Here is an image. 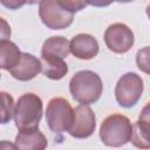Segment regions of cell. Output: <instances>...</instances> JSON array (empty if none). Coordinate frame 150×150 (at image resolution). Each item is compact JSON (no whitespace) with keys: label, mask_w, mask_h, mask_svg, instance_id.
<instances>
[{"label":"cell","mask_w":150,"mask_h":150,"mask_svg":"<svg viewBox=\"0 0 150 150\" xmlns=\"http://www.w3.org/2000/svg\"><path fill=\"white\" fill-rule=\"evenodd\" d=\"M144 90L143 80L136 73L122 75L115 87V98L122 108H131L141 100Z\"/></svg>","instance_id":"5b68a950"},{"label":"cell","mask_w":150,"mask_h":150,"mask_svg":"<svg viewBox=\"0 0 150 150\" xmlns=\"http://www.w3.org/2000/svg\"><path fill=\"white\" fill-rule=\"evenodd\" d=\"M96 129V116L87 104H79L74 109V120L67 131L71 137L83 139L90 137Z\"/></svg>","instance_id":"ba28073f"},{"label":"cell","mask_w":150,"mask_h":150,"mask_svg":"<svg viewBox=\"0 0 150 150\" xmlns=\"http://www.w3.org/2000/svg\"><path fill=\"white\" fill-rule=\"evenodd\" d=\"M59 2L71 13L80 12L88 6V0H59Z\"/></svg>","instance_id":"ac0fdd59"},{"label":"cell","mask_w":150,"mask_h":150,"mask_svg":"<svg viewBox=\"0 0 150 150\" xmlns=\"http://www.w3.org/2000/svg\"><path fill=\"white\" fill-rule=\"evenodd\" d=\"M69 91L80 104L96 103L102 93L103 83L100 75L93 70H80L69 81Z\"/></svg>","instance_id":"6da1fadb"},{"label":"cell","mask_w":150,"mask_h":150,"mask_svg":"<svg viewBox=\"0 0 150 150\" xmlns=\"http://www.w3.org/2000/svg\"><path fill=\"white\" fill-rule=\"evenodd\" d=\"M0 149H16L14 143H9L7 141H2L0 142Z\"/></svg>","instance_id":"7402d4cb"},{"label":"cell","mask_w":150,"mask_h":150,"mask_svg":"<svg viewBox=\"0 0 150 150\" xmlns=\"http://www.w3.org/2000/svg\"><path fill=\"white\" fill-rule=\"evenodd\" d=\"M149 130H150V111H149V103H146L138 120L136 121L135 124H132L130 142L136 148L149 149L150 148Z\"/></svg>","instance_id":"7c38bea8"},{"label":"cell","mask_w":150,"mask_h":150,"mask_svg":"<svg viewBox=\"0 0 150 150\" xmlns=\"http://www.w3.org/2000/svg\"><path fill=\"white\" fill-rule=\"evenodd\" d=\"M43 112V103L40 96L34 93L21 95L14 107V122L19 130L36 128L40 124Z\"/></svg>","instance_id":"3957f363"},{"label":"cell","mask_w":150,"mask_h":150,"mask_svg":"<svg viewBox=\"0 0 150 150\" xmlns=\"http://www.w3.org/2000/svg\"><path fill=\"white\" fill-rule=\"evenodd\" d=\"M115 1L121 2V4H127V2H131V1H134V0H115Z\"/></svg>","instance_id":"cb8c5ba5"},{"label":"cell","mask_w":150,"mask_h":150,"mask_svg":"<svg viewBox=\"0 0 150 150\" xmlns=\"http://www.w3.org/2000/svg\"><path fill=\"white\" fill-rule=\"evenodd\" d=\"M69 48L70 53L80 60H91L100 52V45L96 38L86 33L75 35L69 41Z\"/></svg>","instance_id":"30bf717a"},{"label":"cell","mask_w":150,"mask_h":150,"mask_svg":"<svg viewBox=\"0 0 150 150\" xmlns=\"http://www.w3.org/2000/svg\"><path fill=\"white\" fill-rule=\"evenodd\" d=\"M14 144L16 149L22 150H43L47 148L48 142L46 136L40 131L39 127L27 128L19 130Z\"/></svg>","instance_id":"8fae6325"},{"label":"cell","mask_w":150,"mask_h":150,"mask_svg":"<svg viewBox=\"0 0 150 150\" xmlns=\"http://www.w3.org/2000/svg\"><path fill=\"white\" fill-rule=\"evenodd\" d=\"M114 1L115 0H88V5H91L94 7H107Z\"/></svg>","instance_id":"44dd1931"},{"label":"cell","mask_w":150,"mask_h":150,"mask_svg":"<svg viewBox=\"0 0 150 150\" xmlns=\"http://www.w3.org/2000/svg\"><path fill=\"white\" fill-rule=\"evenodd\" d=\"M70 54L69 41L63 36H52L48 38L41 48V59L57 57L66 59Z\"/></svg>","instance_id":"4fadbf2b"},{"label":"cell","mask_w":150,"mask_h":150,"mask_svg":"<svg viewBox=\"0 0 150 150\" xmlns=\"http://www.w3.org/2000/svg\"><path fill=\"white\" fill-rule=\"evenodd\" d=\"M0 4L12 11H16L21 8L23 5H26V0H0Z\"/></svg>","instance_id":"ffe728a7"},{"label":"cell","mask_w":150,"mask_h":150,"mask_svg":"<svg viewBox=\"0 0 150 150\" xmlns=\"http://www.w3.org/2000/svg\"><path fill=\"white\" fill-rule=\"evenodd\" d=\"M12 35V29L9 23L0 16V40H7Z\"/></svg>","instance_id":"d6986e66"},{"label":"cell","mask_w":150,"mask_h":150,"mask_svg":"<svg viewBox=\"0 0 150 150\" xmlns=\"http://www.w3.org/2000/svg\"><path fill=\"white\" fill-rule=\"evenodd\" d=\"M21 56L19 47L9 39L0 40V69L9 70L14 67Z\"/></svg>","instance_id":"5bb4252c"},{"label":"cell","mask_w":150,"mask_h":150,"mask_svg":"<svg viewBox=\"0 0 150 150\" xmlns=\"http://www.w3.org/2000/svg\"><path fill=\"white\" fill-rule=\"evenodd\" d=\"M42 73L50 80H61L68 73V64L63 59L49 57L42 60Z\"/></svg>","instance_id":"9a60e30c"},{"label":"cell","mask_w":150,"mask_h":150,"mask_svg":"<svg viewBox=\"0 0 150 150\" xmlns=\"http://www.w3.org/2000/svg\"><path fill=\"white\" fill-rule=\"evenodd\" d=\"M132 124L130 120L122 114L107 116L100 127V138L108 146L118 148L130 142Z\"/></svg>","instance_id":"7a4b0ae2"},{"label":"cell","mask_w":150,"mask_h":150,"mask_svg":"<svg viewBox=\"0 0 150 150\" xmlns=\"http://www.w3.org/2000/svg\"><path fill=\"white\" fill-rule=\"evenodd\" d=\"M39 16L47 28L54 30L66 29L74 21V13L66 9L59 0H41L39 2Z\"/></svg>","instance_id":"8992f818"},{"label":"cell","mask_w":150,"mask_h":150,"mask_svg":"<svg viewBox=\"0 0 150 150\" xmlns=\"http://www.w3.org/2000/svg\"><path fill=\"white\" fill-rule=\"evenodd\" d=\"M15 102L11 94L7 91H0V124H7L11 122L14 115Z\"/></svg>","instance_id":"2e32d148"},{"label":"cell","mask_w":150,"mask_h":150,"mask_svg":"<svg viewBox=\"0 0 150 150\" xmlns=\"http://www.w3.org/2000/svg\"><path fill=\"white\" fill-rule=\"evenodd\" d=\"M136 63L142 71L149 74V47H144L143 49H139L137 52Z\"/></svg>","instance_id":"e0dca14e"},{"label":"cell","mask_w":150,"mask_h":150,"mask_svg":"<svg viewBox=\"0 0 150 150\" xmlns=\"http://www.w3.org/2000/svg\"><path fill=\"white\" fill-rule=\"evenodd\" d=\"M41 70L42 63L36 56L29 53H21L18 63L12 67L8 71L15 80L26 82L36 77L41 73Z\"/></svg>","instance_id":"9c48e42d"},{"label":"cell","mask_w":150,"mask_h":150,"mask_svg":"<svg viewBox=\"0 0 150 150\" xmlns=\"http://www.w3.org/2000/svg\"><path fill=\"white\" fill-rule=\"evenodd\" d=\"M0 79H1V74H0Z\"/></svg>","instance_id":"d4e9b609"},{"label":"cell","mask_w":150,"mask_h":150,"mask_svg":"<svg viewBox=\"0 0 150 150\" xmlns=\"http://www.w3.org/2000/svg\"><path fill=\"white\" fill-rule=\"evenodd\" d=\"M103 39L108 49L116 54H124L129 52L135 43L134 32L122 22L110 25L105 29Z\"/></svg>","instance_id":"52a82bcc"},{"label":"cell","mask_w":150,"mask_h":150,"mask_svg":"<svg viewBox=\"0 0 150 150\" xmlns=\"http://www.w3.org/2000/svg\"><path fill=\"white\" fill-rule=\"evenodd\" d=\"M41 0H26V4H28V5H35V4H38V2H40Z\"/></svg>","instance_id":"603a6c76"},{"label":"cell","mask_w":150,"mask_h":150,"mask_svg":"<svg viewBox=\"0 0 150 150\" xmlns=\"http://www.w3.org/2000/svg\"><path fill=\"white\" fill-rule=\"evenodd\" d=\"M74 120V109L63 97H53L46 108V122L48 128L61 134L68 131Z\"/></svg>","instance_id":"277c9868"}]
</instances>
